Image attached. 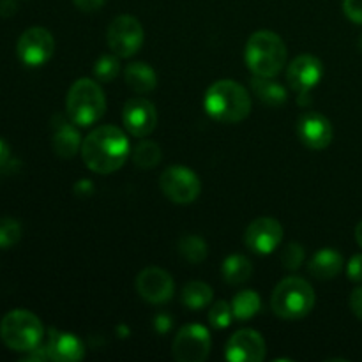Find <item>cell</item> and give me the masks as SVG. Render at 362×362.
<instances>
[{
	"mask_svg": "<svg viewBox=\"0 0 362 362\" xmlns=\"http://www.w3.org/2000/svg\"><path fill=\"white\" fill-rule=\"evenodd\" d=\"M81 158L90 172L108 175L122 168L129 156V140L117 126H99L81 141Z\"/></svg>",
	"mask_w": 362,
	"mask_h": 362,
	"instance_id": "1",
	"label": "cell"
},
{
	"mask_svg": "<svg viewBox=\"0 0 362 362\" xmlns=\"http://www.w3.org/2000/svg\"><path fill=\"white\" fill-rule=\"evenodd\" d=\"M205 112L218 122H243L251 112V95L233 80H219L205 94Z\"/></svg>",
	"mask_w": 362,
	"mask_h": 362,
	"instance_id": "2",
	"label": "cell"
},
{
	"mask_svg": "<svg viewBox=\"0 0 362 362\" xmlns=\"http://www.w3.org/2000/svg\"><path fill=\"white\" fill-rule=\"evenodd\" d=\"M244 57L251 73L257 76L274 78L285 67L286 46L274 32L258 30L247 39Z\"/></svg>",
	"mask_w": 362,
	"mask_h": 362,
	"instance_id": "3",
	"label": "cell"
},
{
	"mask_svg": "<svg viewBox=\"0 0 362 362\" xmlns=\"http://www.w3.org/2000/svg\"><path fill=\"white\" fill-rule=\"evenodd\" d=\"M67 117L80 127L92 126L106 112V98L101 85L90 78H80L71 85L66 98Z\"/></svg>",
	"mask_w": 362,
	"mask_h": 362,
	"instance_id": "4",
	"label": "cell"
},
{
	"mask_svg": "<svg viewBox=\"0 0 362 362\" xmlns=\"http://www.w3.org/2000/svg\"><path fill=\"white\" fill-rule=\"evenodd\" d=\"M315 306L313 286L303 278H286L274 288L271 308L283 320H300L311 313Z\"/></svg>",
	"mask_w": 362,
	"mask_h": 362,
	"instance_id": "5",
	"label": "cell"
},
{
	"mask_svg": "<svg viewBox=\"0 0 362 362\" xmlns=\"http://www.w3.org/2000/svg\"><path fill=\"white\" fill-rule=\"evenodd\" d=\"M0 338L7 349L27 354L41 345L45 327L30 311L13 310L0 322Z\"/></svg>",
	"mask_w": 362,
	"mask_h": 362,
	"instance_id": "6",
	"label": "cell"
},
{
	"mask_svg": "<svg viewBox=\"0 0 362 362\" xmlns=\"http://www.w3.org/2000/svg\"><path fill=\"white\" fill-rule=\"evenodd\" d=\"M144 27L140 21L129 14H120L110 23L106 41L110 49L120 59L133 57L144 45Z\"/></svg>",
	"mask_w": 362,
	"mask_h": 362,
	"instance_id": "7",
	"label": "cell"
},
{
	"mask_svg": "<svg viewBox=\"0 0 362 362\" xmlns=\"http://www.w3.org/2000/svg\"><path fill=\"white\" fill-rule=\"evenodd\" d=\"M159 187L163 194L173 204H191L202 191L200 179L193 170L186 166H170L159 177Z\"/></svg>",
	"mask_w": 362,
	"mask_h": 362,
	"instance_id": "8",
	"label": "cell"
},
{
	"mask_svg": "<svg viewBox=\"0 0 362 362\" xmlns=\"http://www.w3.org/2000/svg\"><path fill=\"white\" fill-rule=\"evenodd\" d=\"M211 334L200 324L184 325L177 332L172 345V354L179 362H204L211 354Z\"/></svg>",
	"mask_w": 362,
	"mask_h": 362,
	"instance_id": "9",
	"label": "cell"
},
{
	"mask_svg": "<svg viewBox=\"0 0 362 362\" xmlns=\"http://www.w3.org/2000/svg\"><path fill=\"white\" fill-rule=\"evenodd\" d=\"M53 52H55V39H53L52 32L42 27L27 28L18 39V59L25 66H42V64L52 59Z\"/></svg>",
	"mask_w": 362,
	"mask_h": 362,
	"instance_id": "10",
	"label": "cell"
},
{
	"mask_svg": "<svg viewBox=\"0 0 362 362\" xmlns=\"http://www.w3.org/2000/svg\"><path fill=\"white\" fill-rule=\"evenodd\" d=\"M264 338L253 329H240L230 336L225 349V359L230 362H262L265 359Z\"/></svg>",
	"mask_w": 362,
	"mask_h": 362,
	"instance_id": "11",
	"label": "cell"
},
{
	"mask_svg": "<svg viewBox=\"0 0 362 362\" xmlns=\"http://www.w3.org/2000/svg\"><path fill=\"white\" fill-rule=\"evenodd\" d=\"M283 226L274 218H258L247 226L244 243L253 253L269 255L281 244Z\"/></svg>",
	"mask_w": 362,
	"mask_h": 362,
	"instance_id": "12",
	"label": "cell"
},
{
	"mask_svg": "<svg viewBox=\"0 0 362 362\" xmlns=\"http://www.w3.org/2000/svg\"><path fill=\"white\" fill-rule=\"evenodd\" d=\"M136 292L151 304H163L175 292L172 276L159 267H147L136 276Z\"/></svg>",
	"mask_w": 362,
	"mask_h": 362,
	"instance_id": "13",
	"label": "cell"
},
{
	"mask_svg": "<svg viewBox=\"0 0 362 362\" xmlns=\"http://www.w3.org/2000/svg\"><path fill=\"white\" fill-rule=\"evenodd\" d=\"M324 76V64L313 55H299L290 62L286 69V80L292 90L299 94H308L313 87L320 83Z\"/></svg>",
	"mask_w": 362,
	"mask_h": 362,
	"instance_id": "14",
	"label": "cell"
},
{
	"mask_svg": "<svg viewBox=\"0 0 362 362\" xmlns=\"http://www.w3.org/2000/svg\"><path fill=\"white\" fill-rule=\"evenodd\" d=\"M332 124L327 117L317 112H308L297 122V136L311 151H324L332 141Z\"/></svg>",
	"mask_w": 362,
	"mask_h": 362,
	"instance_id": "15",
	"label": "cell"
},
{
	"mask_svg": "<svg viewBox=\"0 0 362 362\" xmlns=\"http://www.w3.org/2000/svg\"><path fill=\"white\" fill-rule=\"evenodd\" d=\"M122 122L133 136H147L158 124V112L151 101L144 98H133L124 105Z\"/></svg>",
	"mask_w": 362,
	"mask_h": 362,
	"instance_id": "16",
	"label": "cell"
},
{
	"mask_svg": "<svg viewBox=\"0 0 362 362\" xmlns=\"http://www.w3.org/2000/svg\"><path fill=\"white\" fill-rule=\"evenodd\" d=\"M45 349L48 352L49 361L57 362H74L80 361L85 357V349L83 343L80 341V338H76L71 332L57 331L52 329L48 332V339L45 343Z\"/></svg>",
	"mask_w": 362,
	"mask_h": 362,
	"instance_id": "17",
	"label": "cell"
},
{
	"mask_svg": "<svg viewBox=\"0 0 362 362\" xmlns=\"http://www.w3.org/2000/svg\"><path fill=\"white\" fill-rule=\"evenodd\" d=\"M53 126H55V133H53L52 145L55 154L62 159L73 158L81 148V138L78 129L62 117H55Z\"/></svg>",
	"mask_w": 362,
	"mask_h": 362,
	"instance_id": "18",
	"label": "cell"
},
{
	"mask_svg": "<svg viewBox=\"0 0 362 362\" xmlns=\"http://www.w3.org/2000/svg\"><path fill=\"white\" fill-rule=\"evenodd\" d=\"M343 257L332 247L317 251L308 264V271L317 279H332L341 272Z\"/></svg>",
	"mask_w": 362,
	"mask_h": 362,
	"instance_id": "19",
	"label": "cell"
},
{
	"mask_svg": "<svg viewBox=\"0 0 362 362\" xmlns=\"http://www.w3.org/2000/svg\"><path fill=\"white\" fill-rule=\"evenodd\" d=\"M251 88H253L255 95H257L264 105L272 106V108H278V106L285 105L286 99H288L285 87H283L281 83H278L274 78L257 76V74H255L253 80H251Z\"/></svg>",
	"mask_w": 362,
	"mask_h": 362,
	"instance_id": "20",
	"label": "cell"
},
{
	"mask_svg": "<svg viewBox=\"0 0 362 362\" xmlns=\"http://www.w3.org/2000/svg\"><path fill=\"white\" fill-rule=\"evenodd\" d=\"M124 78H126L127 87L133 92H136V94H148V92L154 90L156 85H158L156 71L145 62L129 64V66L126 67Z\"/></svg>",
	"mask_w": 362,
	"mask_h": 362,
	"instance_id": "21",
	"label": "cell"
},
{
	"mask_svg": "<svg viewBox=\"0 0 362 362\" xmlns=\"http://www.w3.org/2000/svg\"><path fill=\"white\" fill-rule=\"evenodd\" d=\"M221 274L228 285H243V283L250 281L251 274H253V265L244 255H230L223 262Z\"/></svg>",
	"mask_w": 362,
	"mask_h": 362,
	"instance_id": "22",
	"label": "cell"
},
{
	"mask_svg": "<svg viewBox=\"0 0 362 362\" xmlns=\"http://www.w3.org/2000/svg\"><path fill=\"white\" fill-rule=\"evenodd\" d=\"M260 308L262 299L255 290H243L232 300L233 318H237L240 322H246L250 318H253L260 311Z\"/></svg>",
	"mask_w": 362,
	"mask_h": 362,
	"instance_id": "23",
	"label": "cell"
},
{
	"mask_svg": "<svg viewBox=\"0 0 362 362\" xmlns=\"http://www.w3.org/2000/svg\"><path fill=\"white\" fill-rule=\"evenodd\" d=\"M212 300V288L204 281H189L182 290V303L189 310H202Z\"/></svg>",
	"mask_w": 362,
	"mask_h": 362,
	"instance_id": "24",
	"label": "cell"
},
{
	"mask_svg": "<svg viewBox=\"0 0 362 362\" xmlns=\"http://www.w3.org/2000/svg\"><path fill=\"white\" fill-rule=\"evenodd\" d=\"M161 147L156 141H141L133 151V163L141 170H151L161 161Z\"/></svg>",
	"mask_w": 362,
	"mask_h": 362,
	"instance_id": "25",
	"label": "cell"
},
{
	"mask_svg": "<svg viewBox=\"0 0 362 362\" xmlns=\"http://www.w3.org/2000/svg\"><path fill=\"white\" fill-rule=\"evenodd\" d=\"M179 253L189 264H202L207 258V244L198 235H186L179 240Z\"/></svg>",
	"mask_w": 362,
	"mask_h": 362,
	"instance_id": "26",
	"label": "cell"
},
{
	"mask_svg": "<svg viewBox=\"0 0 362 362\" xmlns=\"http://www.w3.org/2000/svg\"><path fill=\"white\" fill-rule=\"evenodd\" d=\"M120 57L113 55H103L95 60L94 64V76L101 81H112L119 76L120 73Z\"/></svg>",
	"mask_w": 362,
	"mask_h": 362,
	"instance_id": "27",
	"label": "cell"
},
{
	"mask_svg": "<svg viewBox=\"0 0 362 362\" xmlns=\"http://www.w3.org/2000/svg\"><path fill=\"white\" fill-rule=\"evenodd\" d=\"M21 239V225L13 218L0 219V250L16 246Z\"/></svg>",
	"mask_w": 362,
	"mask_h": 362,
	"instance_id": "28",
	"label": "cell"
},
{
	"mask_svg": "<svg viewBox=\"0 0 362 362\" xmlns=\"http://www.w3.org/2000/svg\"><path fill=\"white\" fill-rule=\"evenodd\" d=\"M233 311L232 304L225 303V300H219L209 311V320H211V325L214 329H226L230 324H232Z\"/></svg>",
	"mask_w": 362,
	"mask_h": 362,
	"instance_id": "29",
	"label": "cell"
},
{
	"mask_svg": "<svg viewBox=\"0 0 362 362\" xmlns=\"http://www.w3.org/2000/svg\"><path fill=\"white\" fill-rule=\"evenodd\" d=\"M304 257H306V253H304V247L300 246V244L292 243V244H288L285 250H283L279 260H281L283 267L288 269V271H293V269L300 267V264L304 262Z\"/></svg>",
	"mask_w": 362,
	"mask_h": 362,
	"instance_id": "30",
	"label": "cell"
},
{
	"mask_svg": "<svg viewBox=\"0 0 362 362\" xmlns=\"http://www.w3.org/2000/svg\"><path fill=\"white\" fill-rule=\"evenodd\" d=\"M343 11L350 21L362 25V0H343Z\"/></svg>",
	"mask_w": 362,
	"mask_h": 362,
	"instance_id": "31",
	"label": "cell"
},
{
	"mask_svg": "<svg viewBox=\"0 0 362 362\" xmlns=\"http://www.w3.org/2000/svg\"><path fill=\"white\" fill-rule=\"evenodd\" d=\"M346 276H349L350 281H362V255H356V257L350 258V262L346 264Z\"/></svg>",
	"mask_w": 362,
	"mask_h": 362,
	"instance_id": "32",
	"label": "cell"
},
{
	"mask_svg": "<svg viewBox=\"0 0 362 362\" xmlns=\"http://www.w3.org/2000/svg\"><path fill=\"white\" fill-rule=\"evenodd\" d=\"M350 310L359 320H362V286H357L350 296Z\"/></svg>",
	"mask_w": 362,
	"mask_h": 362,
	"instance_id": "33",
	"label": "cell"
},
{
	"mask_svg": "<svg viewBox=\"0 0 362 362\" xmlns=\"http://www.w3.org/2000/svg\"><path fill=\"white\" fill-rule=\"evenodd\" d=\"M73 2L83 13H94V11L101 9L105 0H73Z\"/></svg>",
	"mask_w": 362,
	"mask_h": 362,
	"instance_id": "34",
	"label": "cell"
},
{
	"mask_svg": "<svg viewBox=\"0 0 362 362\" xmlns=\"http://www.w3.org/2000/svg\"><path fill=\"white\" fill-rule=\"evenodd\" d=\"M16 13V2L14 0H0V16H13Z\"/></svg>",
	"mask_w": 362,
	"mask_h": 362,
	"instance_id": "35",
	"label": "cell"
},
{
	"mask_svg": "<svg viewBox=\"0 0 362 362\" xmlns=\"http://www.w3.org/2000/svg\"><path fill=\"white\" fill-rule=\"evenodd\" d=\"M11 159V152H9V145L6 144L4 140H0V168H4V166L9 163Z\"/></svg>",
	"mask_w": 362,
	"mask_h": 362,
	"instance_id": "36",
	"label": "cell"
},
{
	"mask_svg": "<svg viewBox=\"0 0 362 362\" xmlns=\"http://www.w3.org/2000/svg\"><path fill=\"white\" fill-rule=\"evenodd\" d=\"M356 240H357V244L362 247V221H359V225L356 226Z\"/></svg>",
	"mask_w": 362,
	"mask_h": 362,
	"instance_id": "37",
	"label": "cell"
},
{
	"mask_svg": "<svg viewBox=\"0 0 362 362\" xmlns=\"http://www.w3.org/2000/svg\"><path fill=\"white\" fill-rule=\"evenodd\" d=\"M359 48L362 49V37H361V41H359Z\"/></svg>",
	"mask_w": 362,
	"mask_h": 362,
	"instance_id": "38",
	"label": "cell"
}]
</instances>
